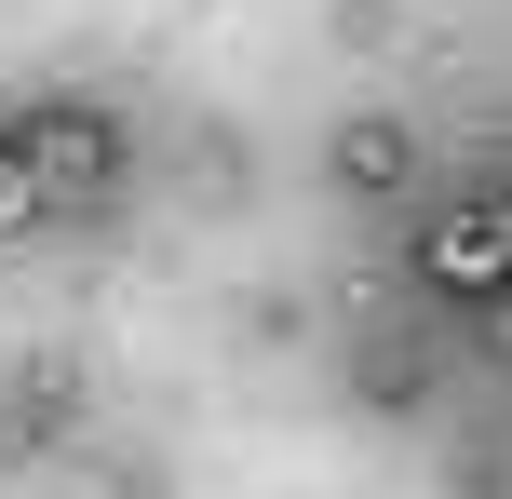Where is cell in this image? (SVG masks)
<instances>
[{
	"mask_svg": "<svg viewBox=\"0 0 512 499\" xmlns=\"http://www.w3.org/2000/svg\"><path fill=\"white\" fill-rule=\"evenodd\" d=\"M14 135V162L41 176V203L68 216V203H108L122 189V122L108 108H81V95H54V108H27V122H0Z\"/></svg>",
	"mask_w": 512,
	"mask_h": 499,
	"instance_id": "obj_1",
	"label": "cell"
},
{
	"mask_svg": "<svg viewBox=\"0 0 512 499\" xmlns=\"http://www.w3.org/2000/svg\"><path fill=\"white\" fill-rule=\"evenodd\" d=\"M499 257H512V216H499V189H459V203L432 216V243H418L432 297H499Z\"/></svg>",
	"mask_w": 512,
	"mask_h": 499,
	"instance_id": "obj_2",
	"label": "cell"
},
{
	"mask_svg": "<svg viewBox=\"0 0 512 499\" xmlns=\"http://www.w3.org/2000/svg\"><path fill=\"white\" fill-rule=\"evenodd\" d=\"M68 405H81V365H68V351H41V365L14 378V432L41 446V432H68Z\"/></svg>",
	"mask_w": 512,
	"mask_h": 499,
	"instance_id": "obj_4",
	"label": "cell"
},
{
	"mask_svg": "<svg viewBox=\"0 0 512 499\" xmlns=\"http://www.w3.org/2000/svg\"><path fill=\"white\" fill-rule=\"evenodd\" d=\"M41 176H27V162H14V135H0V243H41Z\"/></svg>",
	"mask_w": 512,
	"mask_h": 499,
	"instance_id": "obj_5",
	"label": "cell"
},
{
	"mask_svg": "<svg viewBox=\"0 0 512 499\" xmlns=\"http://www.w3.org/2000/svg\"><path fill=\"white\" fill-rule=\"evenodd\" d=\"M324 176L351 189V203H391V189H418V135L405 122H337L324 135Z\"/></svg>",
	"mask_w": 512,
	"mask_h": 499,
	"instance_id": "obj_3",
	"label": "cell"
}]
</instances>
